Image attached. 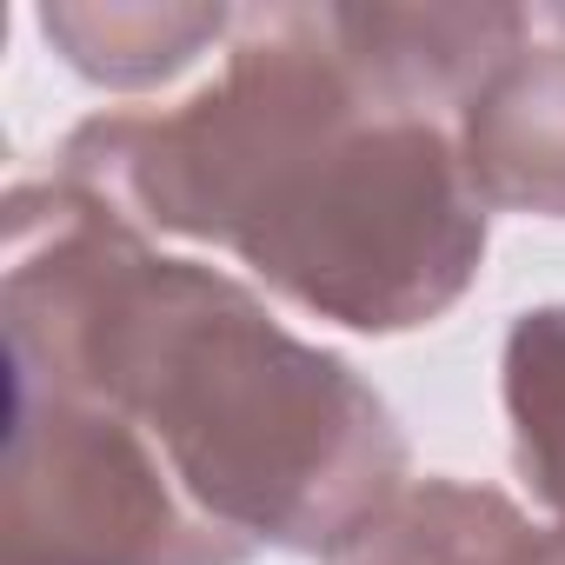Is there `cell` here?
I'll use <instances>...</instances> for the list:
<instances>
[{
	"label": "cell",
	"instance_id": "obj_10",
	"mask_svg": "<svg viewBox=\"0 0 565 565\" xmlns=\"http://www.w3.org/2000/svg\"><path fill=\"white\" fill-rule=\"evenodd\" d=\"M525 565H565V519H558V525H545V532H532Z\"/></svg>",
	"mask_w": 565,
	"mask_h": 565
},
{
	"label": "cell",
	"instance_id": "obj_8",
	"mask_svg": "<svg viewBox=\"0 0 565 565\" xmlns=\"http://www.w3.org/2000/svg\"><path fill=\"white\" fill-rule=\"evenodd\" d=\"M239 14L226 8H173V0H107V8H41V34L54 54L94 87H160L193 67L213 41H233Z\"/></svg>",
	"mask_w": 565,
	"mask_h": 565
},
{
	"label": "cell",
	"instance_id": "obj_3",
	"mask_svg": "<svg viewBox=\"0 0 565 565\" xmlns=\"http://www.w3.org/2000/svg\"><path fill=\"white\" fill-rule=\"evenodd\" d=\"M380 100L333 41L327 8L239 14L226 67L167 114H94L67 134L54 173L114 200L140 233L226 246L259 186L333 127Z\"/></svg>",
	"mask_w": 565,
	"mask_h": 565
},
{
	"label": "cell",
	"instance_id": "obj_2",
	"mask_svg": "<svg viewBox=\"0 0 565 565\" xmlns=\"http://www.w3.org/2000/svg\"><path fill=\"white\" fill-rule=\"evenodd\" d=\"M226 253L320 320L413 333L466 300L486 259V200L452 127L373 107L279 167Z\"/></svg>",
	"mask_w": 565,
	"mask_h": 565
},
{
	"label": "cell",
	"instance_id": "obj_7",
	"mask_svg": "<svg viewBox=\"0 0 565 565\" xmlns=\"http://www.w3.org/2000/svg\"><path fill=\"white\" fill-rule=\"evenodd\" d=\"M525 545L532 525L505 492L466 479H406L327 552V565H525Z\"/></svg>",
	"mask_w": 565,
	"mask_h": 565
},
{
	"label": "cell",
	"instance_id": "obj_1",
	"mask_svg": "<svg viewBox=\"0 0 565 565\" xmlns=\"http://www.w3.org/2000/svg\"><path fill=\"white\" fill-rule=\"evenodd\" d=\"M14 386L127 413L173 479L246 545L333 552L406 486L393 406L327 347L279 327L233 273L167 259L67 173L8 193Z\"/></svg>",
	"mask_w": 565,
	"mask_h": 565
},
{
	"label": "cell",
	"instance_id": "obj_4",
	"mask_svg": "<svg viewBox=\"0 0 565 565\" xmlns=\"http://www.w3.org/2000/svg\"><path fill=\"white\" fill-rule=\"evenodd\" d=\"M253 552L193 505L127 413L87 393L14 386L0 565H246Z\"/></svg>",
	"mask_w": 565,
	"mask_h": 565
},
{
	"label": "cell",
	"instance_id": "obj_9",
	"mask_svg": "<svg viewBox=\"0 0 565 565\" xmlns=\"http://www.w3.org/2000/svg\"><path fill=\"white\" fill-rule=\"evenodd\" d=\"M499 393L512 419V466L532 499L565 512V307H532L505 333Z\"/></svg>",
	"mask_w": 565,
	"mask_h": 565
},
{
	"label": "cell",
	"instance_id": "obj_6",
	"mask_svg": "<svg viewBox=\"0 0 565 565\" xmlns=\"http://www.w3.org/2000/svg\"><path fill=\"white\" fill-rule=\"evenodd\" d=\"M459 160L486 213L565 220V41H525L459 107Z\"/></svg>",
	"mask_w": 565,
	"mask_h": 565
},
{
	"label": "cell",
	"instance_id": "obj_5",
	"mask_svg": "<svg viewBox=\"0 0 565 565\" xmlns=\"http://www.w3.org/2000/svg\"><path fill=\"white\" fill-rule=\"evenodd\" d=\"M327 21L366 94L413 120H439L446 107L459 114L532 34V14L519 8H327Z\"/></svg>",
	"mask_w": 565,
	"mask_h": 565
}]
</instances>
